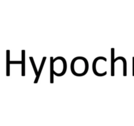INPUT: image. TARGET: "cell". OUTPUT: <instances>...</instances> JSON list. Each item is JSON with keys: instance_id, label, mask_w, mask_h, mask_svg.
<instances>
[{"instance_id": "1", "label": "cell", "mask_w": 134, "mask_h": 126, "mask_svg": "<svg viewBox=\"0 0 134 126\" xmlns=\"http://www.w3.org/2000/svg\"><path fill=\"white\" fill-rule=\"evenodd\" d=\"M67 69L66 60L63 56H57L54 59L50 57V83H53L54 75L58 77L65 74Z\"/></svg>"}, {"instance_id": "2", "label": "cell", "mask_w": 134, "mask_h": 126, "mask_svg": "<svg viewBox=\"0 0 134 126\" xmlns=\"http://www.w3.org/2000/svg\"><path fill=\"white\" fill-rule=\"evenodd\" d=\"M70 70L75 76H83L89 70L88 60L83 56H76L71 61Z\"/></svg>"}, {"instance_id": "3", "label": "cell", "mask_w": 134, "mask_h": 126, "mask_svg": "<svg viewBox=\"0 0 134 126\" xmlns=\"http://www.w3.org/2000/svg\"><path fill=\"white\" fill-rule=\"evenodd\" d=\"M111 64H110V75L111 76H114L115 75V70H114V68H115V62H114V49H111Z\"/></svg>"}, {"instance_id": "4", "label": "cell", "mask_w": 134, "mask_h": 126, "mask_svg": "<svg viewBox=\"0 0 134 126\" xmlns=\"http://www.w3.org/2000/svg\"><path fill=\"white\" fill-rule=\"evenodd\" d=\"M22 60H21V65H22V69H21V75L22 76H25L26 75V51L25 50H22Z\"/></svg>"}, {"instance_id": "5", "label": "cell", "mask_w": 134, "mask_h": 126, "mask_svg": "<svg viewBox=\"0 0 134 126\" xmlns=\"http://www.w3.org/2000/svg\"><path fill=\"white\" fill-rule=\"evenodd\" d=\"M46 59H47V57H46V56H43V59H42V62H41V65H40V68H39V70H38V74L36 76V79H35V80H34V83H37L38 82V80H39V79H40V77L41 74H42V70H43V66H44L45 62H46Z\"/></svg>"}, {"instance_id": "6", "label": "cell", "mask_w": 134, "mask_h": 126, "mask_svg": "<svg viewBox=\"0 0 134 126\" xmlns=\"http://www.w3.org/2000/svg\"><path fill=\"white\" fill-rule=\"evenodd\" d=\"M6 75L7 76H10V65H11V60H10V51L7 50L6 51Z\"/></svg>"}, {"instance_id": "7", "label": "cell", "mask_w": 134, "mask_h": 126, "mask_svg": "<svg viewBox=\"0 0 134 126\" xmlns=\"http://www.w3.org/2000/svg\"><path fill=\"white\" fill-rule=\"evenodd\" d=\"M118 60H121L123 62V76H127V62L126 59L123 56H118L114 59V62H116Z\"/></svg>"}, {"instance_id": "8", "label": "cell", "mask_w": 134, "mask_h": 126, "mask_svg": "<svg viewBox=\"0 0 134 126\" xmlns=\"http://www.w3.org/2000/svg\"><path fill=\"white\" fill-rule=\"evenodd\" d=\"M29 59H30V60L31 63H32V67H33V69H34V71L36 76L37 74H38V69H37L36 65L35 62H34V59H33V57H32V56H30Z\"/></svg>"}, {"instance_id": "9", "label": "cell", "mask_w": 134, "mask_h": 126, "mask_svg": "<svg viewBox=\"0 0 134 126\" xmlns=\"http://www.w3.org/2000/svg\"><path fill=\"white\" fill-rule=\"evenodd\" d=\"M132 75L134 76V56L133 57V74Z\"/></svg>"}]
</instances>
